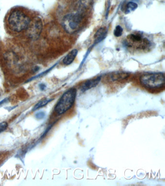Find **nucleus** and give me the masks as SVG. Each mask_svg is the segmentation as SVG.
<instances>
[{"mask_svg":"<svg viewBox=\"0 0 165 186\" xmlns=\"http://www.w3.org/2000/svg\"><path fill=\"white\" fill-rule=\"evenodd\" d=\"M138 4L135 2L130 1L126 4V9H125V14H129L135 11L138 8Z\"/></svg>","mask_w":165,"mask_h":186,"instance_id":"nucleus-12","label":"nucleus"},{"mask_svg":"<svg viewBox=\"0 0 165 186\" xmlns=\"http://www.w3.org/2000/svg\"><path fill=\"white\" fill-rule=\"evenodd\" d=\"M42 29V23L41 20L38 19L31 21L29 25L27 28V32L29 37L32 38L38 37Z\"/></svg>","mask_w":165,"mask_h":186,"instance_id":"nucleus-6","label":"nucleus"},{"mask_svg":"<svg viewBox=\"0 0 165 186\" xmlns=\"http://www.w3.org/2000/svg\"><path fill=\"white\" fill-rule=\"evenodd\" d=\"M140 82L143 87L148 88H159L165 84V75L161 72L144 74L140 77Z\"/></svg>","mask_w":165,"mask_h":186,"instance_id":"nucleus-4","label":"nucleus"},{"mask_svg":"<svg viewBox=\"0 0 165 186\" xmlns=\"http://www.w3.org/2000/svg\"><path fill=\"white\" fill-rule=\"evenodd\" d=\"M7 99H4L2 100L1 102H0V105H1V104H3V103H4L6 102V101H7Z\"/></svg>","mask_w":165,"mask_h":186,"instance_id":"nucleus-18","label":"nucleus"},{"mask_svg":"<svg viewBox=\"0 0 165 186\" xmlns=\"http://www.w3.org/2000/svg\"><path fill=\"white\" fill-rule=\"evenodd\" d=\"M8 126V124L6 122H3L0 123V133L6 130Z\"/></svg>","mask_w":165,"mask_h":186,"instance_id":"nucleus-15","label":"nucleus"},{"mask_svg":"<svg viewBox=\"0 0 165 186\" xmlns=\"http://www.w3.org/2000/svg\"><path fill=\"white\" fill-rule=\"evenodd\" d=\"M123 32V29L121 26L118 25L116 27L114 31V35L116 37H121Z\"/></svg>","mask_w":165,"mask_h":186,"instance_id":"nucleus-14","label":"nucleus"},{"mask_svg":"<svg viewBox=\"0 0 165 186\" xmlns=\"http://www.w3.org/2000/svg\"><path fill=\"white\" fill-rule=\"evenodd\" d=\"M125 44L128 47L137 50H145L150 47L151 42L147 38L144 37L142 34L135 32L128 36Z\"/></svg>","mask_w":165,"mask_h":186,"instance_id":"nucleus-5","label":"nucleus"},{"mask_svg":"<svg viewBox=\"0 0 165 186\" xmlns=\"http://www.w3.org/2000/svg\"><path fill=\"white\" fill-rule=\"evenodd\" d=\"M45 113L43 112H38L35 115V118L38 120L42 119L45 118Z\"/></svg>","mask_w":165,"mask_h":186,"instance_id":"nucleus-16","label":"nucleus"},{"mask_svg":"<svg viewBox=\"0 0 165 186\" xmlns=\"http://www.w3.org/2000/svg\"><path fill=\"white\" fill-rule=\"evenodd\" d=\"M7 20L8 26L11 30L20 32L27 29L31 19L23 12L15 10L10 13Z\"/></svg>","mask_w":165,"mask_h":186,"instance_id":"nucleus-1","label":"nucleus"},{"mask_svg":"<svg viewBox=\"0 0 165 186\" xmlns=\"http://www.w3.org/2000/svg\"><path fill=\"white\" fill-rule=\"evenodd\" d=\"M1 155L0 154V160H1Z\"/></svg>","mask_w":165,"mask_h":186,"instance_id":"nucleus-19","label":"nucleus"},{"mask_svg":"<svg viewBox=\"0 0 165 186\" xmlns=\"http://www.w3.org/2000/svg\"><path fill=\"white\" fill-rule=\"evenodd\" d=\"M78 50L77 49H74L66 56L63 59V63L66 66L70 65L72 63L78 54Z\"/></svg>","mask_w":165,"mask_h":186,"instance_id":"nucleus-10","label":"nucleus"},{"mask_svg":"<svg viewBox=\"0 0 165 186\" xmlns=\"http://www.w3.org/2000/svg\"><path fill=\"white\" fill-rule=\"evenodd\" d=\"M51 100L52 99H44L42 100H41L34 106V108L32 109V111H36L39 108H42V107L46 106V105L48 104V103L51 101Z\"/></svg>","mask_w":165,"mask_h":186,"instance_id":"nucleus-13","label":"nucleus"},{"mask_svg":"<svg viewBox=\"0 0 165 186\" xmlns=\"http://www.w3.org/2000/svg\"><path fill=\"white\" fill-rule=\"evenodd\" d=\"M93 4V0H78L76 4L77 12L84 15L91 7Z\"/></svg>","mask_w":165,"mask_h":186,"instance_id":"nucleus-7","label":"nucleus"},{"mask_svg":"<svg viewBox=\"0 0 165 186\" xmlns=\"http://www.w3.org/2000/svg\"><path fill=\"white\" fill-rule=\"evenodd\" d=\"M40 89H41L42 90H44V89H45L46 86H45V85H44V84H42L40 85Z\"/></svg>","mask_w":165,"mask_h":186,"instance_id":"nucleus-17","label":"nucleus"},{"mask_svg":"<svg viewBox=\"0 0 165 186\" xmlns=\"http://www.w3.org/2000/svg\"><path fill=\"white\" fill-rule=\"evenodd\" d=\"M84 16L76 12L64 16L62 20V26L64 30L70 34H74L82 27Z\"/></svg>","mask_w":165,"mask_h":186,"instance_id":"nucleus-3","label":"nucleus"},{"mask_svg":"<svg viewBox=\"0 0 165 186\" xmlns=\"http://www.w3.org/2000/svg\"><path fill=\"white\" fill-rule=\"evenodd\" d=\"M107 30L105 28L99 29L94 35V43L97 44L103 40L107 35Z\"/></svg>","mask_w":165,"mask_h":186,"instance_id":"nucleus-9","label":"nucleus"},{"mask_svg":"<svg viewBox=\"0 0 165 186\" xmlns=\"http://www.w3.org/2000/svg\"><path fill=\"white\" fill-rule=\"evenodd\" d=\"M77 96V90L71 88L63 93L55 106L54 111L58 115H62L68 111L74 105Z\"/></svg>","mask_w":165,"mask_h":186,"instance_id":"nucleus-2","label":"nucleus"},{"mask_svg":"<svg viewBox=\"0 0 165 186\" xmlns=\"http://www.w3.org/2000/svg\"><path fill=\"white\" fill-rule=\"evenodd\" d=\"M101 80V77H96L95 78L90 79L88 81H85L82 85H81V90L82 92H84L89 89L95 87L98 85Z\"/></svg>","mask_w":165,"mask_h":186,"instance_id":"nucleus-8","label":"nucleus"},{"mask_svg":"<svg viewBox=\"0 0 165 186\" xmlns=\"http://www.w3.org/2000/svg\"><path fill=\"white\" fill-rule=\"evenodd\" d=\"M128 76H129V74L128 73L118 72H115L114 74H112L111 78L113 81H119V80H124L125 79L127 78Z\"/></svg>","mask_w":165,"mask_h":186,"instance_id":"nucleus-11","label":"nucleus"}]
</instances>
